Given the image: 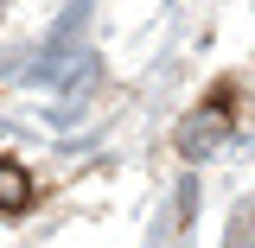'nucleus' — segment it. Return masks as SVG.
Returning a JSON list of instances; mask_svg holds the SVG:
<instances>
[{"mask_svg":"<svg viewBox=\"0 0 255 248\" xmlns=\"http://www.w3.org/2000/svg\"><path fill=\"white\" fill-rule=\"evenodd\" d=\"M230 102H236V89H230V83H217V89L204 95V108H198V115L185 121L179 147H185L191 159H198V153H211V147H217L223 134H230Z\"/></svg>","mask_w":255,"mask_h":248,"instance_id":"1","label":"nucleus"},{"mask_svg":"<svg viewBox=\"0 0 255 248\" xmlns=\"http://www.w3.org/2000/svg\"><path fill=\"white\" fill-rule=\"evenodd\" d=\"M32 197H38L32 172L19 165V159H0V217H19V210H32Z\"/></svg>","mask_w":255,"mask_h":248,"instance_id":"2","label":"nucleus"}]
</instances>
